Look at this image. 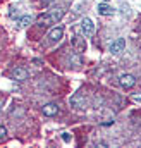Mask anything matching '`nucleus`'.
<instances>
[{"instance_id": "4", "label": "nucleus", "mask_w": 141, "mask_h": 148, "mask_svg": "<svg viewBox=\"0 0 141 148\" xmlns=\"http://www.w3.org/2000/svg\"><path fill=\"white\" fill-rule=\"evenodd\" d=\"M81 29H83V33H84L86 36H91V35L95 33V24H93V21H91L90 17H84V19L81 21Z\"/></svg>"}, {"instance_id": "2", "label": "nucleus", "mask_w": 141, "mask_h": 148, "mask_svg": "<svg viewBox=\"0 0 141 148\" xmlns=\"http://www.w3.org/2000/svg\"><path fill=\"white\" fill-rule=\"evenodd\" d=\"M124 48H126V40H124V38H117V40H114V41L110 43V53H114V55L122 53Z\"/></svg>"}, {"instance_id": "17", "label": "nucleus", "mask_w": 141, "mask_h": 148, "mask_svg": "<svg viewBox=\"0 0 141 148\" xmlns=\"http://www.w3.org/2000/svg\"><path fill=\"white\" fill-rule=\"evenodd\" d=\"M102 2H108V0H102Z\"/></svg>"}, {"instance_id": "13", "label": "nucleus", "mask_w": 141, "mask_h": 148, "mask_svg": "<svg viewBox=\"0 0 141 148\" xmlns=\"http://www.w3.org/2000/svg\"><path fill=\"white\" fill-rule=\"evenodd\" d=\"M62 140H64L66 143H69V141H70V134H69V133H62Z\"/></svg>"}, {"instance_id": "6", "label": "nucleus", "mask_w": 141, "mask_h": 148, "mask_svg": "<svg viewBox=\"0 0 141 148\" xmlns=\"http://www.w3.org/2000/svg\"><path fill=\"white\" fill-rule=\"evenodd\" d=\"M72 48L77 52V53H83L86 50V41L83 36H74L72 38Z\"/></svg>"}, {"instance_id": "8", "label": "nucleus", "mask_w": 141, "mask_h": 148, "mask_svg": "<svg viewBox=\"0 0 141 148\" xmlns=\"http://www.w3.org/2000/svg\"><path fill=\"white\" fill-rule=\"evenodd\" d=\"M57 114H59V105L57 103H47V105H43V115L53 117Z\"/></svg>"}, {"instance_id": "5", "label": "nucleus", "mask_w": 141, "mask_h": 148, "mask_svg": "<svg viewBox=\"0 0 141 148\" xmlns=\"http://www.w3.org/2000/svg\"><path fill=\"white\" fill-rule=\"evenodd\" d=\"M69 102H70V105H72V107H76V109H81V110L86 107V100H84V97H83L81 93H74V95L70 97Z\"/></svg>"}, {"instance_id": "15", "label": "nucleus", "mask_w": 141, "mask_h": 148, "mask_svg": "<svg viewBox=\"0 0 141 148\" xmlns=\"http://www.w3.org/2000/svg\"><path fill=\"white\" fill-rule=\"evenodd\" d=\"M50 2H52V0H43V3H50Z\"/></svg>"}, {"instance_id": "11", "label": "nucleus", "mask_w": 141, "mask_h": 148, "mask_svg": "<svg viewBox=\"0 0 141 148\" xmlns=\"http://www.w3.org/2000/svg\"><path fill=\"white\" fill-rule=\"evenodd\" d=\"M29 23H31V16H23V17L19 19V24H17V26H19V28H26Z\"/></svg>"}, {"instance_id": "10", "label": "nucleus", "mask_w": 141, "mask_h": 148, "mask_svg": "<svg viewBox=\"0 0 141 148\" xmlns=\"http://www.w3.org/2000/svg\"><path fill=\"white\" fill-rule=\"evenodd\" d=\"M98 14L100 16H114V9L107 3H100L98 5Z\"/></svg>"}, {"instance_id": "3", "label": "nucleus", "mask_w": 141, "mask_h": 148, "mask_svg": "<svg viewBox=\"0 0 141 148\" xmlns=\"http://www.w3.org/2000/svg\"><path fill=\"white\" fill-rule=\"evenodd\" d=\"M119 83H120V86H122V88L129 90V88H133V86L136 84V77H134L133 74H120Z\"/></svg>"}, {"instance_id": "12", "label": "nucleus", "mask_w": 141, "mask_h": 148, "mask_svg": "<svg viewBox=\"0 0 141 148\" xmlns=\"http://www.w3.org/2000/svg\"><path fill=\"white\" fill-rule=\"evenodd\" d=\"M131 98H133V102H138V103H141V93H134Z\"/></svg>"}, {"instance_id": "14", "label": "nucleus", "mask_w": 141, "mask_h": 148, "mask_svg": "<svg viewBox=\"0 0 141 148\" xmlns=\"http://www.w3.org/2000/svg\"><path fill=\"white\" fill-rule=\"evenodd\" d=\"M5 134H7V129H5L3 126H0V140H2V138H5Z\"/></svg>"}, {"instance_id": "16", "label": "nucleus", "mask_w": 141, "mask_h": 148, "mask_svg": "<svg viewBox=\"0 0 141 148\" xmlns=\"http://www.w3.org/2000/svg\"><path fill=\"white\" fill-rule=\"evenodd\" d=\"M2 105H3V102H2V100H0V109H2Z\"/></svg>"}, {"instance_id": "7", "label": "nucleus", "mask_w": 141, "mask_h": 148, "mask_svg": "<svg viewBox=\"0 0 141 148\" xmlns=\"http://www.w3.org/2000/svg\"><path fill=\"white\" fill-rule=\"evenodd\" d=\"M62 36H64V28H62V26H55V28H52L50 33H48V38H50L52 41H60Z\"/></svg>"}, {"instance_id": "9", "label": "nucleus", "mask_w": 141, "mask_h": 148, "mask_svg": "<svg viewBox=\"0 0 141 148\" xmlns=\"http://www.w3.org/2000/svg\"><path fill=\"white\" fill-rule=\"evenodd\" d=\"M12 77H14L16 81H24V79H28V71L23 69V67H16V69L12 71Z\"/></svg>"}, {"instance_id": "1", "label": "nucleus", "mask_w": 141, "mask_h": 148, "mask_svg": "<svg viewBox=\"0 0 141 148\" xmlns=\"http://www.w3.org/2000/svg\"><path fill=\"white\" fill-rule=\"evenodd\" d=\"M64 16V10H52V12H47V14H41L38 19H36V24L40 28H45V26H50L53 23H57L59 19H62Z\"/></svg>"}]
</instances>
